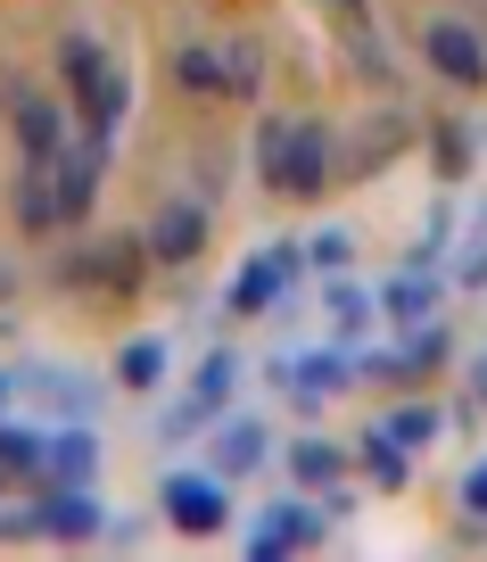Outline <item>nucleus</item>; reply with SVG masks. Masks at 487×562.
I'll return each mask as SVG.
<instances>
[{
	"instance_id": "5701e85b",
	"label": "nucleus",
	"mask_w": 487,
	"mask_h": 562,
	"mask_svg": "<svg viewBox=\"0 0 487 562\" xmlns=\"http://www.w3.org/2000/svg\"><path fill=\"white\" fill-rule=\"evenodd\" d=\"M18 381H34V397L50 405L58 422H100V389H91V381H75V372L34 364V372H18Z\"/></svg>"
},
{
	"instance_id": "dca6fc26",
	"label": "nucleus",
	"mask_w": 487,
	"mask_h": 562,
	"mask_svg": "<svg viewBox=\"0 0 487 562\" xmlns=\"http://www.w3.org/2000/svg\"><path fill=\"white\" fill-rule=\"evenodd\" d=\"M124 116H133V75H124V67H107V83L91 91L83 108H75V140H91V149H107V158H116Z\"/></svg>"
},
{
	"instance_id": "39448f33",
	"label": "nucleus",
	"mask_w": 487,
	"mask_h": 562,
	"mask_svg": "<svg viewBox=\"0 0 487 562\" xmlns=\"http://www.w3.org/2000/svg\"><path fill=\"white\" fill-rule=\"evenodd\" d=\"M157 513H166L182 538H224V529L240 521L224 472H166V480H157Z\"/></svg>"
},
{
	"instance_id": "a211bd4d",
	"label": "nucleus",
	"mask_w": 487,
	"mask_h": 562,
	"mask_svg": "<svg viewBox=\"0 0 487 562\" xmlns=\"http://www.w3.org/2000/svg\"><path fill=\"white\" fill-rule=\"evenodd\" d=\"M166 372H174V348H166V331H140L116 348V389H133V397H157L166 389Z\"/></svg>"
},
{
	"instance_id": "e433bc0d",
	"label": "nucleus",
	"mask_w": 487,
	"mask_h": 562,
	"mask_svg": "<svg viewBox=\"0 0 487 562\" xmlns=\"http://www.w3.org/2000/svg\"><path fill=\"white\" fill-rule=\"evenodd\" d=\"M454 281H463V290H487V240H471L463 257H454Z\"/></svg>"
},
{
	"instance_id": "7ed1b4c3",
	"label": "nucleus",
	"mask_w": 487,
	"mask_h": 562,
	"mask_svg": "<svg viewBox=\"0 0 487 562\" xmlns=\"http://www.w3.org/2000/svg\"><path fill=\"white\" fill-rule=\"evenodd\" d=\"M149 265H157V257H149V232H107V240L58 257V281H67V290H107V299H133Z\"/></svg>"
},
{
	"instance_id": "20e7f679",
	"label": "nucleus",
	"mask_w": 487,
	"mask_h": 562,
	"mask_svg": "<svg viewBox=\"0 0 487 562\" xmlns=\"http://www.w3.org/2000/svg\"><path fill=\"white\" fill-rule=\"evenodd\" d=\"M297 273H306V240H264L257 257L231 273V290H224V315L231 323H248V315H273L281 299L297 290Z\"/></svg>"
},
{
	"instance_id": "c85d7f7f",
	"label": "nucleus",
	"mask_w": 487,
	"mask_h": 562,
	"mask_svg": "<svg viewBox=\"0 0 487 562\" xmlns=\"http://www.w3.org/2000/svg\"><path fill=\"white\" fill-rule=\"evenodd\" d=\"M199 430H215V405L207 397H174L166 414H157V447H182V439H199Z\"/></svg>"
},
{
	"instance_id": "6ab92c4d",
	"label": "nucleus",
	"mask_w": 487,
	"mask_h": 562,
	"mask_svg": "<svg viewBox=\"0 0 487 562\" xmlns=\"http://www.w3.org/2000/svg\"><path fill=\"white\" fill-rule=\"evenodd\" d=\"M355 463H364V480H372V488H388V496L414 480V447H405L388 422H372L364 439H355Z\"/></svg>"
},
{
	"instance_id": "0eeeda50",
	"label": "nucleus",
	"mask_w": 487,
	"mask_h": 562,
	"mask_svg": "<svg viewBox=\"0 0 487 562\" xmlns=\"http://www.w3.org/2000/svg\"><path fill=\"white\" fill-rule=\"evenodd\" d=\"M421 67L454 91H487V25L471 18H421Z\"/></svg>"
},
{
	"instance_id": "1a4fd4ad",
	"label": "nucleus",
	"mask_w": 487,
	"mask_h": 562,
	"mask_svg": "<svg viewBox=\"0 0 487 562\" xmlns=\"http://www.w3.org/2000/svg\"><path fill=\"white\" fill-rule=\"evenodd\" d=\"M322 9H331V25H339V50H348L355 83H372V91H397V58H388L381 25H372V0H322Z\"/></svg>"
},
{
	"instance_id": "c9c22d12",
	"label": "nucleus",
	"mask_w": 487,
	"mask_h": 562,
	"mask_svg": "<svg viewBox=\"0 0 487 562\" xmlns=\"http://www.w3.org/2000/svg\"><path fill=\"white\" fill-rule=\"evenodd\" d=\"M224 175H231V149H199V199L215 207V191H224Z\"/></svg>"
},
{
	"instance_id": "ddd939ff",
	"label": "nucleus",
	"mask_w": 487,
	"mask_h": 562,
	"mask_svg": "<svg viewBox=\"0 0 487 562\" xmlns=\"http://www.w3.org/2000/svg\"><path fill=\"white\" fill-rule=\"evenodd\" d=\"M438 299H446V265H405V273L381 281V315L397 323V331L438 323Z\"/></svg>"
},
{
	"instance_id": "79ce46f5",
	"label": "nucleus",
	"mask_w": 487,
	"mask_h": 562,
	"mask_svg": "<svg viewBox=\"0 0 487 562\" xmlns=\"http://www.w3.org/2000/svg\"><path fill=\"white\" fill-rule=\"evenodd\" d=\"M9 299H18V273H9V265H0V306H9Z\"/></svg>"
},
{
	"instance_id": "f257e3e1",
	"label": "nucleus",
	"mask_w": 487,
	"mask_h": 562,
	"mask_svg": "<svg viewBox=\"0 0 487 562\" xmlns=\"http://www.w3.org/2000/svg\"><path fill=\"white\" fill-rule=\"evenodd\" d=\"M331 513H322V496H306V488H290L281 505H264L257 521H248V562H281V554H314V546H331Z\"/></svg>"
},
{
	"instance_id": "473e14b6",
	"label": "nucleus",
	"mask_w": 487,
	"mask_h": 562,
	"mask_svg": "<svg viewBox=\"0 0 487 562\" xmlns=\"http://www.w3.org/2000/svg\"><path fill=\"white\" fill-rule=\"evenodd\" d=\"M446 248H454V191L430 207V232L414 240V265H446Z\"/></svg>"
},
{
	"instance_id": "72a5a7b5",
	"label": "nucleus",
	"mask_w": 487,
	"mask_h": 562,
	"mask_svg": "<svg viewBox=\"0 0 487 562\" xmlns=\"http://www.w3.org/2000/svg\"><path fill=\"white\" fill-rule=\"evenodd\" d=\"M281 140H290V116H257V182L273 191V175H281Z\"/></svg>"
},
{
	"instance_id": "412c9836",
	"label": "nucleus",
	"mask_w": 487,
	"mask_h": 562,
	"mask_svg": "<svg viewBox=\"0 0 487 562\" xmlns=\"http://www.w3.org/2000/svg\"><path fill=\"white\" fill-rule=\"evenodd\" d=\"M174 83L191 91V100H224V83H231V42H182V50H174Z\"/></svg>"
},
{
	"instance_id": "a19ab883",
	"label": "nucleus",
	"mask_w": 487,
	"mask_h": 562,
	"mask_svg": "<svg viewBox=\"0 0 487 562\" xmlns=\"http://www.w3.org/2000/svg\"><path fill=\"white\" fill-rule=\"evenodd\" d=\"M9 397H18V372H0V422H9Z\"/></svg>"
},
{
	"instance_id": "6e6552de",
	"label": "nucleus",
	"mask_w": 487,
	"mask_h": 562,
	"mask_svg": "<svg viewBox=\"0 0 487 562\" xmlns=\"http://www.w3.org/2000/svg\"><path fill=\"white\" fill-rule=\"evenodd\" d=\"M140 232H149V257L182 273V265H199V248L215 240V215H207V199L191 191V199H157Z\"/></svg>"
},
{
	"instance_id": "2f4dec72",
	"label": "nucleus",
	"mask_w": 487,
	"mask_h": 562,
	"mask_svg": "<svg viewBox=\"0 0 487 562\" xmlns=\"http://www.w3.org/2000/svg\"><path fill=\"white\" fill-rule=\"evenodd\" d=\"M306 265H322V273H348V265H355V232H348V224H322V232L306 240Z\"/></svg>"
},
{
	"instance_id": "4468645a",
	"label": "nucleus",
	"mask_w": 487,
	"mask_h": 562,
	"mask_svg": "<svg viewBox=\"0 0 487 562\" xmlns=\"http://www.w3.org/2000/svg\"><path fill=\"white\" fill-rule=\"evenodd\" d=\"M107 149H91V140H67V158L50 166L58 175V224H91V207H100V182H107Z\"/></svg>"
},
{
	"instance_id": "ea45409f",
	"label": "nucleus",
	"mask_w": 487,
	"mask_h": 562,
	"mask_svg": "<svg viewBox=\"0 0 487 562\" xmlns=\"http://www.w3.org/2000/svg\"><path fill=\"white\" fill-rule=\"evenodd\" d=\"M471 405H479V414H487V348L471 356Z\"/></svg>"
},
{
	"instance_id": "f03ea898",
	"label": "nucleus",
	"mask_w": 487,
	"mask_h": 562,
	"mask_svg": "<svg viewBox=\"0 0 487 562\" xmlns=\"http://www.w3.org/2000/svg\"><path fill=\"white\" fill-rule=\"evenodd\" d=\"M0 116H9L18 158H34V166H58V158H67V140H75L67 108H58L50 91H34L25 75H0Z\"/></svg>"
},
{
	"instance_id": "aec40b11",
	"label": "nucleus",
	"mask_w": 487,
	"mask_h": 562,
	"mask_svg": "<svg viewBox=\"0 0 487 562\" xmlns=\"http://www.w3.org/2000/svg\"><path fill=\"white\" fill-rule=\"evenodd\" d=\"M0 472L18 480V488H42V480H50V430H34V422H0Z\"/></svg>"
},
{
	"instance_id": "9d476101",
	"label": "nucleus",
	"mask_w": 487,
	"mask_h": 562,
	"mask_svg": "<svg viewBox=\"0 0 487 562\" xmlns=\"http://www.w3.org/2000/svg\"><path fill=\"white\" fill-rule=\"evenodd\" d=\"M34 513H42V538L50 546H100L107 538V505L83 488H34Z\"/></svg>"
},
{
	"instance_id": "f704fd0d",
	"label": "nucleus",
	"mask_w": 487,
	"mask_h": 562,
	"mask_svg": "<svg viewBox=\"0 0 487 562\" xmlns=\"http://www.w3.org/2000/svg\"><path fill=\"white\" fill-rule=\"evenodd\" d=\"M34 538H42L34 496H25V505H9V496H0V546H34Z\"/></svg>"
},
{
	"instance_id": "9b49d317",
	"label": "nucleus",
	"mask_w": 487,
	"mask_h": 562,
	"mask_svg": "<svg viewBox=\"0 0 487 562\" xmlns=\"http://www.w3.org/2000/svg\"><path fill=\"white\" fill-rule=\"evenodd\" d=\"M264 381L290 389L297 405H322V397H339V389L355 381V356H348V348H322V356H273V364H264Z\"/></svg>"
},
{
	"instance_id": "c756f323",
	"label": "nucleus",
	"mask_w": 487,
	"mask_h": 562,
	"mask_svg": "<svg viewBox=\"0 0 487 562\" xmlns=\"http://www.w3.org/2000/svg\"><path fill=\"white\" fill-rule=\"evenodd\" d=\"M388 430H397V439H405V447H414V456H421V447H430L438 430H446V414H438L430 397H405L397 414H388Z\"/></svg>"
},
{
	"instance_id": "4be33fe9",
	"label": "nucleus",
	"mask_w": 487,
	"mask_h": 562,
	"mask_svg": "<svg viewBox=\"0 0 487 562\" xmlns=\"http://www.w3.org/2000/svg\"><path fill=\"white\" fill-rule=\"evenodd\" d=\"M348 447L339 439H290V488H306V496H322L331 480H348Z\"/></svg>"
},
{
	"instance_id": "cd10ccee",
	"label": "nucleus",
	"mask_w": 487,
	"mask_h": 562,
	"mask_svg": "<svg viewBox=\"0 0 487 562\" xmlns=\"http://www.w3.org/2000/svg\"><path fill=\"white\" fill-rule=\"evenodd\" d=\"M231 389H240V356H231V348H207V356H199V372H191V397H207L215 414H224Z\"/></svg>"
},
{
	"instance_id": "a878e982",
	"label": "nucleus",
	"mask_w": 487,
	"mask_h": 562,
	"mask_svg": "<svg viewBox=\"0 0 487 562\" xmlns=\"http://www.w3.org/2000/svg\"><path fill=\"white\" fill-rule=\"evenodd\" d=\"M405 140H414V116H397V108H381V116H372V133H364V140H355V149H348V175H355V182H364V175H381V166L397 158Z\"/></svg>"
},
{
	"instance_id": "423d86ee",
	"label": "nucleus",
	"mask_w": 487,
	"mask_h": 562,
	"mask_svg": "<svg viewBox=\"0 0 487 562\" xmlns=\"http://www.w3.org/2000/svg\"><path fill=\"white\" fill-rule=\"evenodd\" d=\"M339 182V140L322 116H297L290 140H281V175H273V199H322Z\"/></svg>"
},
{
	"instance_id": "4c0bfd02",
	"label": "nucleus",
	"mask_w": 487,
	"mask_h": 562,
	"mask_svg": "<svg viewBox=\"0 0 487 562\" xmlns=\"http://www.w3.org/2000/svg\"><path fill=\"white\" fill-rule=\"evenodd\" d=\"M463 513H471V521H487V456L463 472Z\"/></svg>"
},
{
	"instance_id": "2eb2a0df",
	"label": "nucleus",
	"mask_w": 487,
	"mask_h": 562,
	"mask_svg": "<svg viewBox=\"0 0 487 562\" xmlns=\"http://www.w3.org/2000/svg\"><path fill=\"white\" fill-rule=\"evenodd\" d=\"M9 224L25 232V240H42V232H67L58 224V175L34 158H18V175H9Z\"/></svg>"
},
{
	"instance_id": "f3484780",
	"label": "nucleus",
	"mask_w": 487,
	"mask_h": 562,
	"mask_svg": "<svg viewBox=\"0 0 487 562\" xmlns=\"http://www.w3.org/2000/svg\"><path fill=\"white\" fill-rule=\"evenodd\" d=\"M100 472V422H58L50 430V480L42 488H83Z\"/></svg>"
},
{
	"instance_id": "b1692460",
	"label": "nucleus",
	"mask_w": 487,
	"mask_h": 562,
	"mask_svg": "<svg viewBox=\"0 0 487 562\" xmlns=\"http://www.w3.org/2000/svg\"><path fill=\"white\" fill-rule=\"evenodd\" d=\"M322 306H331V331L339 339H364L372 323H381V290H364V281H348V273L322 281Z\"/></svg>"
},
{
	"instance_id": "bb28decb",
	"label": "nucleus",
	"mask_w": 487,
	"mask_h": 562,
	"mask_svg": "<svg viewBox=\"0 0 487 562\" xmlns=\"http://www.w3.org/2000/svg\"><path fill=\"white\" fill-rule=\"evenodd\" d=\"M421 133H430V158H438V182H471V133L454 116H421Z\"/></svg>"
},
{
	"instance_id": "58836bf2",
	"label": "nucleus",
	"mask_w": 487,
	"mask_h": 562,
	"mask_svg": "<svg viewBox=\"0 0 487 562\" xmlns=\"http://www.w3.org/2000/svg\"><path fill=\"white\" fill-rule=\"evenodd\" d=\"M322 513H331V521H348V513H355V488H348V480H331V488H322Z\"/></svg>"
},
{
	"instance_id": "7c9ffc66",
	"label": "nucleus",
	"mask_w": 487,
	"mask_h": 562,
	"mask_svg": "<svg viewBox=\"0 0 487 562\" xmlns=\"http://www.w3.org/2000/svg\"><path fill=\"white\" fill-rule=\"evenodd\" d=\"M257 83H264V42L240 34V42H231V83H224V100H257Z\"/></svg>"
},
{
	"instance_id": "393cba45",
	"label": "nucleus",
	"mask_w": 487,
	"mask_h": 562,
	"mask_svg": "<svg viewBox=\"0 0 487 562\" xmlns=\"http://www.w3.org/2000/svg\"><path fill=\"white\" fill-rule=\"evenodd\" d=\"M107 67H116V58H107V42H100V34H67V42H58V75H67L75 108H83L91 91L107 83Z\"/></svg>"
},
{
	"instance_id": "f8f14e48",
	"label": "nucleus",
	"mask_w": 487,
	"mask_h": 562,
	"mask_svg": "<svg viewBox=\"0 0 487 562\" xmlns=\"http://www.w3.org/2000/svg\"><path fill=\"white\" fill-rule=\"evenodd\" d=\"M264 463H273V430H264L257 414H215V430H207V472L248 480V472H264Z\"/></svg>"
}]
</instances>
